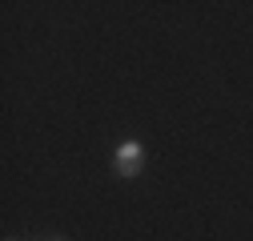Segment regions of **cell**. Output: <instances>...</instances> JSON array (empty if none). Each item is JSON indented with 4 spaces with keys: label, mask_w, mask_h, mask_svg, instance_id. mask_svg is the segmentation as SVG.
I'll use <instances>...</instances> for the list:
<instances>
[{
    "label": "cell",
    "mask_w": 253,
    "mask_h": 241,
    "mask_svg": "<svg viewBox=\"0 0 253 241\" xmlns=\"http://www.w3.org/2000/svg\"><path fill=\"white\" fill-rule=\"evenodd\" d=\"M141 157H145V149H141V141H121V149H117V157H113V165H117V177H137L141 173Z\"/></svg>",
    "instance_id": "6da1fadb"
},
{
    "label": "cell",
    "mask_w": 253,
    "mask_h": 241,
    "mask_svg": "<svg viewBox=\"0 0 253 241\" xmlns=\"http://www.w3.org/2000/svg\"><path fill=\"white\" fill-rule=\"evenodd\" d=\"M52 241H65V237H52Z\"/></svg>",
    "instance_id": "7a4b0ae2"
},
{
    "label": "cell",
    "mask_w": 253,
    "mask_h": 241,
    "mask_svg": "<svg viewBox=\"0 0 253 241\" xmlns=\"http://www.w3.org/2000/svg\"><path fill=\"white\" fill-rule=\"evenodd\" d=\"M8 241H16V237H8Z\"/></svg>",
    "instance_id": "3957f363"
}]
</instances>
